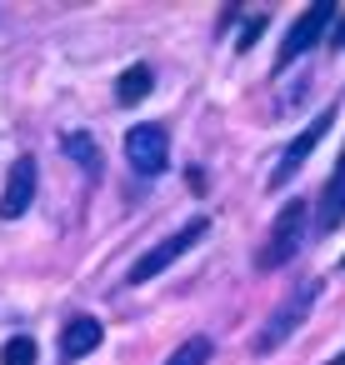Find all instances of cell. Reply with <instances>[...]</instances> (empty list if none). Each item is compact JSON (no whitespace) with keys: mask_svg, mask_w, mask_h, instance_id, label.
Masks as SVG:
<instances>
[{"mask_svg":"<svg viewBox=\"0 0 345 365\" xmlns=\"http://www.w3.org/2000/svg\"><path fill=\"white\" fill-rule=\"evenodd\" d=\"M305 225H310V200H290L280 215H275V225H270V240L260 245V255H255V265L260 270H280L300 245H305Z\"/></svg>","mask_w":345,"mask_h":365,"instance_id":"6da1fadb","label":"cell"},{"mask_svg":"<svg viewBox=\"0 0 345 365\" xmlns=\"http://www.w3.org/2000/svg\"><path fill=\"white\" fill-rule=\"evenodd\" d=\"M320 290H325L320 280H305V285H300V290H295V295H290V300H285V305L260 325V335H255V345H250V350H255V355H275V350L300 330V320L310 315V305L320 300Z\"/></svg>","mask_w":345,"mask_h":365,"instance_id":"7a4b0ae2","label":"cell"},{"mask_svg":"<svg viewBox=\"0 0 345 365\" xmlns=\"http://www.w3.org/2000/svg\"><path fill=\"white\" fill-rule=\"evenodd\" d=\"M205 230H210V220H190V225H180L175 235H165L160 245H150V250L130 265V275H125V280H130V285H150L165 265H175L190 245H200V240H205Z\"/></svg>","mask_w":345,"mask_h":365,"instance_id":"3957f363","label":"cell"},{"mask_svg":"<svg viewBox=\"0 0 345 365\" xmlns=\"http://www.w3.org/2000/svg\"><path fill=\"white\" fill-rule=\"evenodd\" d=\"M335 16H340V11L330 6V0H320V6H305V11L295 16V26H290V36L280 41V56H275V71H290V66H295V61H300V56H305V51H310V46H315L320 36H325V26H330Z\"/></svg>","mask_w":345,"mask_h":365,"instance_id":"277c9868","label":"cell"},{"mask_svg":"<svg viewBox=\"0 0 345 365\" xmlns=\"http://www.w3.org/2000/svg\"><path fill=\"white\" fill-rule=\"evenodd\" d=\"M125 160H130L140 175H160V170L170 165V140H165V130H160L155 120L130 125V130H125Z\"/></svg>","mask_w":345,"mask_h":365,"instance_id":"5b68a950","label":"cell"},{"mask_svg":"<svg viewBox=\"0 0 345 365\" xmlns=\"http://www.w3.org/2000/svg\"><path fill=\"white\" fill-rule=\"evenodd\" d=\"M330 125H335V106H330V110H320V115H315V120H310V125H305V130H300V135H295V140L285 145L280 165L270 170V190L290 185V175H295V170H300V165L310 160V150H315V145L325 140V130H330Z\"/></svg>","mask_w":345,"mask_h":365,"instance_id":"8992f818","label":"cell"},{"mask_svg":"<svg viewBox=\"0 0 345 365\" xmlns=\"http://www.w3.org/2000/svg\"><path fill=\"white\" fill-rule=\"evenodd\" d=\"M36 185H41V170H36V155H21L6 175V195H0V215L6 220H21L31 205H36Z\"/></svg>","mask_w":345,"mask_h":365,"instance_id":"52a82bcc","label":"cell"},{"mask_svg":"<svg viewBox=\"0 0 345 365\" xmlns=\"http://www.w3.org/2000/svg\"><path fill=\"white\" fill-rule=\"evenodd\" d=\"M101 340H105L101 320H96V315H76V320L61 330V355H66V360H86L91 350H101Z\"/></svg>","mask_w":345,"mask_h":365,"instance_id":"ba28073f","label":"cell"},{"mask_svg":"<svg viewBox=\"0 0 345 365\" xmlns=\"http://www.w3.org/2000/svg\"><path fill=\"white\" fill-rule=\"evenodd\" d=\"M340 220H345V150H340V160H335V170H330V180H325V195H320V230H315V235H330Z\"/></svg>","mask_w":345,"mask_h":365,"instance_id":"9c48e42d","label":"cell"},{"mask_svg":"<svg viewBox=\"0 0 345 365\" xmlns=\"http://www.w3.org/2000/svg\"><path fill=\"white\" fill-rule=\"evenodd\" d=\"M150 91H155V71H150V66H130V71L120 76V86H115V101H120V106H140Z\"/></svg>","mask_w":345,"mask_h":365,"instance_id":"30bf717a","label":"cell"},{"mask_svg":"<svg viewBox=\"0 0 345 365\" xmlns=\"http://www.w3.org/2000/svg\"><path fill=\"white\" fill-rule=\"evenodd\" d=\"M61 145H66V155H71V160H81L91 175H101V150H96V140H91L86 130H66V135H61Z\"/></svg>","mask_w":345,"mask_h":365,"instance_id":"8fae6325","label":"cell"},{"mask_svg":"<svg viewBox=\"0 0 345 365\" xmlns=\"http://www.w3.org/2000/svg\"><path fill=\"white\" fill-rule=\"evenodd\" d=\"M0 365H36V340L31 335H11L0 345Z\"/></svg>","mask_w":345,"mask_h":365,"instance_id":"7c38bea8","label":"cell"},{"mask_svg":"<svg viewBox=\"0 0 345 365\" xmlns=\"http://www.w3.org/2000/svg\"><path fill=\"white\" fill-rule=\"evenodd\" d=\"M210 355H215V345H210L205 335H195V340H185V345H180V350H175L165 365H205Z\"/></svg>","mask_w":345,"mask_h":365,"instance_id":"4fadbf2b","label":"cell"},{"mask_svg":"<svg viewBox=\"0 0 345 365\" xmlns=\"http://www.w3.org/2000/svg\"><path fill=\"white\" fill-rule=\"evenodd\" d=\"M330 46H335V51L345 46V16H335V36H330Z\"/></svg>","mask_w":345,"mask_h":365,"instance_id":"5bb4252c","label":"cell"},{"mask_svg":"<svg viewBox=\"0 0 345 365\" xmlns=\"http://www.w3.org/2000/svg\"><path fill=\"white\" fill-rule=\"evenodd\" d=\"M325 365H345V355H335V360H325Z\"/></svg>","mask_w":345,"mask_h":365,"instance_id":"9a60e30c","label":"cell"},{"mask_svg":"<svg viewBox=\"0 0 345 365\" xmlns=\"http://www.w3.org/2000/svg\"><path fill=\"white\" fill-rule=\"evenodd\" d=\"M340 270H345V260H340Z\"/></svg>","mask_w":345,"mask_h":365,"instance_id":"2e32d148","label":"cell"}]
</instances>
